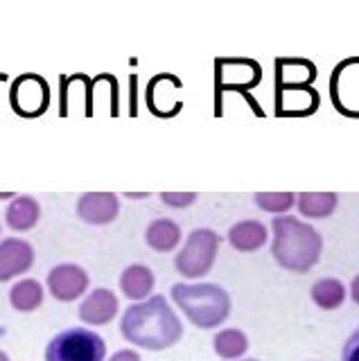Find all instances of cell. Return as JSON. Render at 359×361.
Here are the masks:
<instances>
[{
    "mask_svg": "<svg viewBox=\"0 0 359 361\" xmlns=\"http://www.w3.org/2000/svg\"><path fill=\"white\" fill-rule=\"evenodd\" d=\"M120 330L129 343L147 350L172 348L183 336L181 321L163 296L131 305L122 316Z\"/></svg>",
    "mask_w": 359,
    "mask_h": 361,
    "instance_id": "6da1fadb",
    "label": "cell"
},
{
    "mask_svg": "<svg viewBox=\"0 0 359 361\" xmlns=\"http://www.w3.org/2000/svg\"><path fill=\"white\" fill-rule=\"evenodd\" d=\"M272 228V255L283 269L291 274H308L321 259L323 240L319 231L308 221L285 214V217H274Z\"/></svg>",
    "mask_w": 359,
    "mask_h": 361,
    "instance_id": "7a4b0ae2",
    "label": "cell"
},
{
    "mask_svg": "<svg viewBox=\"0 0 359 361\" xmlns=\"http://www.w3.org/2000/svg\"><path fill=\"white\" fill-rule=\"evenodd\" d=\"M172 300L181 307L190 323L201 330H212L221 325L231 314V296L226 289L212 282H204V285L176 282L172 287Z\"/></svg>",
    "mask_w": 359,
    "mask_h": 361,
    "instance_id": "3957f363",
    "label": "cell"
},
{
    "mask_svg": "<svg viewBox=\"0 0 359 361\" xmlns=\"http://www.w3.org/2000/svg\"><path fill=\"white\" fill-rule=\"evenodd\" d=\"M104 338L86 327H71L59 332L46 350V361H104Z\"/></svg>",
    "mask_w": 359,
    "mask_h": 361,
    "instance_id": "277c9868",
    "label": "cell"
},
{
    "mask_svg": "<svg viewBox=\"0 0 359 361\" xmlns=\"http://www.w3.org/2000/svg\"><path fill=\"white\" fill-rule=\"evenodd\" d=\"M219 253V235L210 228H197L188 235V242L176 255L174 267L185 278H201L212 269Z\"/></svg>",
    "mask_w": 359,
    "mask_h": 361,
    "instance_id": "5b68a950",
    "label": "cell"
},
{
    "mask_svg": "<svg viewBox=\"0 0 359 361\" xmlns=\"http://www.w3.org/2000/svg\"><path fill=\"white\" fill-rule=\"evenodd\" d=\"M9 102L12 109L23 118H37L43 111L48 109L50 102V88L46 79H41L39 75H23L18 77L12 93H9Z\"/></svg>",
    "mask_w": 359,
    "mask_h": 361,
    "instance_id": "8992f818",
    "label": "cell"
},
{
    "mask_svg": "<svg viewBox=\"0 0 359 361\" xmlns=\"http://www.w3.org/2000/svg\"><path fill=\"white\" fill-rule=\"evenodd\" d=\"M48 289L57 300H77L88 289V274L77 264H57L48 274Z\"/></svg>",
    "mask_w": 359,
    "mask_h": 361,
    "instance_id": "52a82bcc",
    "label": "cell"
},
{
    "mask_svg": "<svg viewBox=\"0 0 359 361\" xmlns=\"http://www.w3.org/2000/svg\"><path fill=\"white\" fill-rule=\"evenodd\" d=\"M35 264V248L18 237H7L0 242V282H7L30 271Z\"/></svg>",
    "mask_w": 359,
    "mask_h": 361,
    "instance_id": "ba28073f",
    "label": "cell"
},
{
    "mask_svg": "<svg viewBox=\"0 0 359 361\" xmlns=\"http://www.w3.org/2000/svg\"><path fill=\"white\" fill-rule=\"evenodd\" d=\"M120 212V201L114 192H86L77 201V214L80 219L93 226L111 224Z\"/></svg>",
    "mask_w": 359,
    "mask_h": 361,
    "instance_id": "9c48e42d",
    "label": "cell"
},
{
    "mask_svg": "<svg viewBox=\"0 0 359 361\" xmlns=\"http://www.w3.org/2000/svg\"><path fill=\"white\" fill-rule=\"evenodd\" d=\"M319 106V95L312 86H287L276 88V113L278 116H310Z\"/></svg>",
    "mask_w": 359,
    "mask_h": 361,
    "instance_id": "30bf717a",
    "label": "cell"
},
{
    "mask_svg": "<svg viewBox=\"0 0 359 361\" xmlns=\"http://www.w3.org/2000/svg\"><path fill=\"white\" fill-rule=\"evenodd\" d=\"M231 66L235 71L226 66V59L217 61V86L219 88H231V90H246L253 88L260 82L262 71L255 61L249 59H231Z\"/></svg>",
    "mask_w": 359,
    "mask_h": 361,
    "instance_id": "8fae6325",
    "label": "cell"
},
{
    "mask_svg": "<svg viewBox=\"0 0 359 361\" xmlns=\"http://www.w3.org/2000/svg\"><path fill=\"white\" fill-rule=\"evenodd\" d=\"M118 314V298L111 289H93L80 307V319L88 325H107Z\"/></svg>",
    "mask_w": 359,
    "mask_h": 361,
    "instance_id": "7c38bea8",
    "label": "cell"
},
{
    "mask_svg": "<svg viewBox=\"0 0 359 361\" xmlns=\"http://www.w3.org/2000/svg\"><path fill=\"white\" fill-rule=\"evenodd\" d=\"M267 226L255 221V219H246V221H238L229 231V242L235 251L240 253H251V251H257V248H262L267 244Z\"/></svg>",
    "mask_w": 359,
    "mask_h": 361,
    "instance_id": "4fadbf2b",
    "label": "cell"
},
{
    "mask_svg": "<svg viewBox=\"0 0 359 361\" xmlns=\"http://www.w3.org/2000/svg\"><path fill=\"white\" fill-rule=\"evenodd\" d=\"M317 77V68L305 59H278L276 61V88L310 86Z\"/></svg>",
    "mask_w": 359,
    "mask_h": 361,
    "instance_id": "5bb4252c",
    "label": "cell"
},
{
    "mask_svg": "<svg viewBox=\"0 0 359 361\" xmlns=\"http://www.w3.org/2000/svg\"><path fill=\"white\" fill-rule=\"evenodd\" d=\"M41 219V206L35 197H18L9 203L7 214H5V221L12 231H30L35 228Z\"/></svg>",
    "mask_w": 359,
    "mask_h": 361,
    "instance_id": "9a60e30c",
    "label": "cell"
},
{
    "mask_svg": "<svg viewBox=\"0 0 359 361\" xmlns=\"http://www.w3.org/2000/svg\"><path fill=\"white\" fill-rule=\"evenodd\" d=\"M120 289L131 300H142L150 296L154 289V274L150 267L145 264H131L122 271L120 276Z\"/></svg>",
    "mask_w": 359,
    "mask_h": 361,
    "instance_id": "2e32d148",
    "label": "cell"
},
{
    "mask_svg": "<svg viewBox=\"0 0 359 361\" xmlns=\"http://www.w3.org/2000/svg\"><path fill=\"white\" fill-rule=\"evenodd\" d=\"M145 242L159 253L172 251V248H176V244L181 242V226L172 219H156L147 226Z\"/></svg>",
    "mask_w": 359,
    "mask_h": 361,
    "instance_id": "e0dca14e",
    "label": "cell"
},
{
    "mask_svg": "<svg viewBox=\"0 0 359 361\" xmlns=\"http://www.w3.org/2000/svg\"><path fill=\"white\" fill-rule=\"evenodd\" d=\"M336 201H339V197L334 192H300V195H296L300 214L310 219L330 217L336 208Z\"/></svg>",
    "mask_w": 359,
    "mask_h": 361,
    "instance_id": "ac0fdd59",
    "label": "cell"
},
{
    "mask_svg": "<svg viewBox=\"0 0 359 361\" xmlns=\"http://www.w3.org/2000/svg\"><path fill=\"white\" fill-rule=\"evenodd\" d=\"M9 302L18 312H35L39 305L43 302V287L37 280H20L9 291Z\"/></svg>",
    "mask_w": 359,
    "mask_h": 361,
    "instance_id": "d6986e66",
    "label": "cell"
},
{
    "mask_svg": "<svg viewBox=\"0 0 359 361\" xmlns=\"http://www.w3.org/2000/svg\"><path fill=\"white\" fill-rule=\"evenodd\" d=\"M312 300L321 310H336L346 300V287L336 278H321L312 285Z\"/></svg>",
    "mask_w": 359,
    "mask_h": 361,
    "instance_id": "ffe728a7",
    "label": "cell"
},
{
    "mask_svg": "<svg viewBox=\"0 0 359 361\" xmlns=\"http://www.w3.org/2000/svg\"><path fill=\"white\" fill-rule=\"evenodd\" d=\"M249 350V338L240 330H221L215 336V353L221 359H238Z\"/></svg>",
    "mask_w": 359,
    "mask_h": 361,
    "instance_id": "44dd1931",
    "label": "cell"
},
{
    "mask_svg": "<svg viewBox=\"0 0 359 361\" xmlns=\"http://www.w3.org/2000/svg\"><path fill=\"white\" fill-rule=\"evenodd\" d=\"M255 203H257V208L264 212L283 214L296 203V195L294 192H257Z\"/></svg>",
    "mask_w": 359,
    "mask_h": 361,
    "instance_id": "7402d4cb",
    "label": "cell"
},
{
    "mask_svg": "<svg viewBox=\"0 0 359 361\" xmlns=\"http://www.w3.org/2000/svg\"><path fill=\"white\" fill-rule=\"evenodd\" d=\"M165 206H172V208H185L190 203H195L197 195L195 192H163L161 195Z\"/></svg>",
    "mask_w": 359,
    "mask_h": 361,
    "instance_id": "603a6c76",
    "label": "cell"
},
{
    "mask_svg": "<svg viewBox=\"0 0 359 361\" xmlns=\"http://www.w3.org/2000/svg\"><path fill=\"white\" fill-rule=\"evenodd\" d=\"M343 361H359V330L351 334L343 345Z\"/></svg>",
    "mask_w": 359,
    "mask_h": 361,
    "instance_id": "cb8c5ba5",
    "label": "cell"
},
{
    "mask_svg": "<svg viewBox=\"0 0 359 361\" xmlns=\"http://www.w3.org/2000/svg\"><path fill=\"white\" fill-rule=\"evenodd\" d=\"M109 361H140V355L133 353V350H120Z\"/></svg>",
    "mask_w": 359,
    "mask_h": 361,
    "instance_id": "d4e9b609",
    "label": "cell"
},
{
    "mask_svg": "<svg viewBox=\"0 0 359 361\" xmlns=\"http://www.w3.org/2000/svg\"><path fill=\"white\" fill-rule=\"evenodd\" d=\"M351 296H353V300L359 305V276H355L353 285H351Z\"/></svg>",
    "mask_w": 359,
    "mask_h": 361,
    "instance_id": "484cf974",
    "label": "cell"
},
{
    "mask_svg": "<svg viewBox=\"0 0 359 361\" xmlns=\"http://www.w3.org/2000/svg\"><path fill=\"white\" fill-rule=\"evenodd\" d=\"M0 361H9V357H7V355L3 353V350H0Z\"/></svg>",
    "mask_w": 359,
    "mask_h": 361,
    "instance_id": "4316f807",
    "label": "cell"
},
{
    "mask_svg": "<svg viewBox=\"0 0 359 361\" xmlns=\"http://www.w3.org/2000/svg\"><path fill=\"white\" fill-rule=\"evenodd\" d=\"M246 361H257V359H246Z\"/></svg>",
    "mask_w": 359,
    "mask_h": 361,
    "instance_id": "83f0119b",
    "label": "cell"
}]
</instances>
